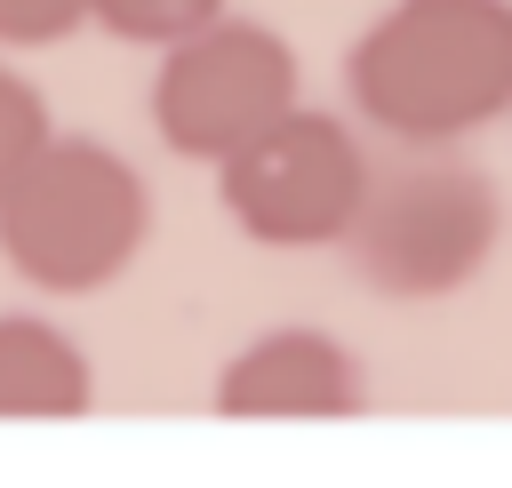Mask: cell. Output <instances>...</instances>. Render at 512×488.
Returning <instances> with one entry per match:
<instances>
[{"instance_id":"cell-1","label":"cell","mask_w":512,"mask_h":488,"mask_svg":"<svg viewBox=\"0 0 512 488\" xmlns=\"http://www.w3.org/2000/svg\"><path fill=\"white\" fill-rule=\"evenodd\" d=\"M352 112L400 152L464 144L512 112V0H392L344 56Z\"/></svg>"},{"instance_id":"cell-2","label":"cell","mask_w":512,"mask_h":488,"mask_svg":"<svg viewBox=\"0 0 512 488\" xmlns=\"http://www.w3.org/2000/svg\"><path fill=\"white\" fill-rule=\"evenodd\" d=\"M496 240H504V184L464 144H424L368 168L344 256L384 304H440L488 272Z\"/></svg>"},{"instance_id":"cell-3","label":"cell","mask_w":512,"mask_h":488,"mask_svg":"<svg viewBox=\"0 0 512 488\" xmlns=\"http://www.w3.org/2000/svg\"><path fill=\"white\" fill-rule=\"evenodd\" d=\"M152 240V184L104 136H48L0 200V264L40 296L112 288Z\"/></svg>"},{"instance_id":"cell-4","label":"cell","mask_w":512,"mask_h":488,"mask_svg":"<svg viewBox=\"0 0 512 488\" xmlns=\"http://www.w3.org/2000/svg\"><path fill=\"white\" fill-rule=\"evenodd\" d=\"M368 168L376 160H368V144L352 136L344 112L296 104L216 168V200L240 224V240H256V248H280V256L344 248L360 192H368Z\"/></svg>"},{"instance_id":"cell-5","label":"cell","mask_w":512,"mask_h":488,"mask_svg":"<svg viewBox=\"0 0 512 488\" xmlns=\"http://www.w3.org/2000/svg\"><path fill=\"white\" fill-rule=\"evenodd\" d=\"M296 104H304V64L288 32L256 16H216L208 32L160 48V72H152V128L176 160H200V168H224Z\"/></svg>"},{"instance_id":"cell-6","label":"cell","mask_w":512,"mask_h":488,"mask_svg":"<svg viewBox=\"0 0 512 488\" xmlns=\"http://www.w3.org/2000/svg\"><path fill=\"white\" fill-rule=\"evenodd\" d=\"M216 416L232 424H344L368 408V368L336 328L288 320L248 336L224 368H216Z\"/></svg>"},{"instance_id":"cell-7","label":"cell","mask_w":512,"mask_h":488,"mask_svg":"<svg viewBox=\"0 0 512 488\" xmlns=\"http://www.w3.org/2000/svg\"><path fill=\"white\" fill-rule=\"evenodd\" d=\"M96 408L80 336L48 312H0V424H72Z\"/></svg>"},{"instance_id":"cell-8","label":"cell","mask_w":512,"mask_h":488,"mask_svg":"<svg viewBox=\"0 0 512 488\" xmlns=\"http://www.w3.org/2000/svg\"><path fill=\"white\" fill-rule=\"evenodd\" d=\"M216 16H232L224 0H88V24H104L128 48H176L192 32H208Z\"/></svg>"},{"instance_id":"cell-9","label":"cell","mask_w":512,"mask_h":488,"mask_svg":"<svg viewBox=\"0 0 512 488\" xmlns=\"http://www.w3.org/2000/svg\"><path fill=\"white\" fill-rule=\"evenodd\" d=\"M48 136H56V120H48V96L0 56V200L16 192V176L48 152Z\"/></svg>"},{"instance_id":"cell-10","label":"cell","mask_w":512,"mask_h":488,"mask_svg":"<svg viewBox=\"0 0 512 488\" xmlns=\"http://www.w3.org/2000/svg\"><path fill=\"white\" fill-rule=\"evenodd\" d=\"M88 24V0H0V48H56Z\"/></svg>"}]
</instances>
